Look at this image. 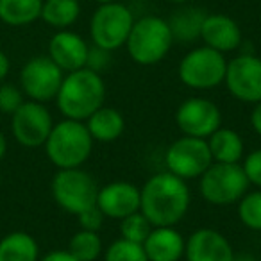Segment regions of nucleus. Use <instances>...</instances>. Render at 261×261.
<instances>
[{
  "label": "nucleus",
  "instance_id": "obj_15",
  "mask_svg": "<svg viewBox=\"0 0 261 261\" xmlns=\"http://www.w3.org/2000/svg\"><path fill=\"white\" fill-rule=\"evenodd\" d=\"M97 207L106 218L122 220L127 215L140 211V188L127 181H113L98 188Z\"/></svg>",
  "mask_w": 261,
  "mask_h": 261
},
{
  "label": "nucleus",
  "instance_id": "obj_26",
  "mask_svg": "<svg viewBox=\"0 0 261 261\" xmlns=\"http://www.w3.org/2000/svg\"><path fill=\"white\" fill-rule=\"evenodd\" d=\"M238 218L250 231H261V188L247 192L238 200Z\"/></svg>",
  "mask_w": 261,
  "mask_h": 261
},
{
  "label": "nucleus",
  "instance_id": "obj_16",
  "mask_svg": "<svg viewBox=\"0 0 261 261\" xmlns=\"http://www.w3.org/2000/svg\"><path fill=\"white\" fill-rule=\"evenodd\" d=\"M88 50L90 45L77 33L66 29L58 31L48 41V58L66 73L86 66Z\"/></svg>",
  "mask_w": 261,
  "mask_h": 261
},
{
  "label": "nucleus",
  "instance_id": "obj_24",
  "mask_svg": "<svg viewBox=\"0 0 261 261\" xmlns=\"http://www.w3.org/2000/svg\"><path fill=\"white\" fill-rule=\"evenodd\" d=\"M81 15V4L79 0H43L41 8V16L47 25L54 29H66L73 25Z\"/></svg>",
  "mask_w": 261,
  "mask_h": 261
},
{
  "label": "nucleus",
  "instance_id": "obj_22",
  "mask_svg": "<svg viewBox=\"0 0 261 261\" xmlns=\"http://www.w3.org/2000/svg\"><path fill=\"white\" fill-rule=\"evenodd\" d=\"M0 261H40L38 242L29 232H9L0 240Z\"/></svg>",
  "mask_w": 261,
  "mask_h": 261
},
{
  "label": "nucleus",
  "instance_id": "obj_6",
  "mask_svg": "<svg viewBox=\"0 0 261 261\" xmlns=\"http://www.w3.org/2000/svg\"><path fill=\"white\" fill-rule=\"evenodd\" d=\"M98 185L83 168H63L52 179V197L63 211L81 215L97 206Z\"/></svg>",
  "mask_w": 261,
  "mask_h": 261
},
{
  "label": "nucleus",
  "instance_id": "obj_2",
  "mask_svg": "<svg viewBox=\"0 0 261 261\" xmlns=\"http://www.w3.org/2000/svg\"><path fill=\"white\" fill-rule=\"evenodd\" d=\"M106 83L100 73L81 68L63 77L61 88L56 95V104L65 118L86 122L106 104Z\"/></svg>",
  "mask_w": 261,
  "mask_h": 261
},
{
  "label": "nucleus",
  "instance_id": "obj_5",
  "mask_svg": "<svg viewBox=\"0 0 261 261\" xmlns=\"http://www.w3.org/2000/svg\"><path fill=\"white\" fill-rule=\"evenodd\" d=\"M249 179L240 163H211L199 177L200 197L213 206H231L249 192Z\"/></svg>",
  "mask_w": 261,
  "mask_h": 261
},
{
  "label": "nucleus",
  "instance_id": "obj_40",
  "mask_svg": "<svg viewBox=\"0 0 261 261\" xmlns=\"http://www.w3.org/2000/svg\"><path fill=\"white\" fill-rule=\"evenodd\" d=\"M0 182H2V175H0Z\"/></svg>",
  "mask_w": 261,
  "mask_h": 261
},
{
  "label": "nucleus",
  "instance_id": "obj_1",
  "mask_svg": "<svg viewBox=\"0 0 261 261\" xmlns=\"http://www.w3.org/2000/svg\"><path fill=\"white\" fill-rule=\"evenodd\" d=\"M192 193L185 179L160 172L140 188V211L154 227H175L186 217Z\"/></svg>",
  "mask_w": 261,
  "mask_h": 261
},
{
  "label": "nucleus",
  "instance_id": "obj_28",
  "mask_svg": "<svg viewBox=\"0 0 261 261\" xmlns=\"http://www.w3.org/2000/svg\"><path fill=\"white\" fill-rule=\"evenodd\" d=\"M104 261H149L142 243L118 238L106 249Z\"/></svg>",
  "mask_w": 261,
  "mask_h": 261
},
{
  "label": "nucleus",
  "instance_id": "obj_12",
  "mask_svg": "<svg viewBox=\"0 0 261 261\" xmlns=\"http://www.w3.org/2000/svg\"><path fill=\"white\" fill-rule=\"evenodd\" d=\"M224 84L236 100L245 104L261 102V58L240 54L227 61Z\"/></svg>",
  "mask_w": 261,
  "mask_h": 261
},
{
  "label": "nucleus",
  "instance_id": "obj_19",
  "mask_svg": "<svg viewBox=\"0 0 261 261\" xmlns=\"http://www.w3.org/2000/svg\"><path fill=\"white\" fill-rule=\"evenodd\" d=\"M86 127L90 130L93 142L100 143H111L116 142L125 130V118L123 115L115 108L102 106L98 108L90 118L86 120Z\"/></svg>",
  "mask_w": 261,
  "mask_h": 261
},
{
  "label": "nucleus",
  "instance_id": "obj_23",
  "mask_svg": "<svg viewBox=\"0 0 261 261\" xmlns=\"http://www.w3.org/2000/svg\"><path fill=\"white\" fill-rule=\"evenodd\" d=\"M43 0H0V20L6 25L23 27L41 16Z\"/></svg>",
  "mask_w": 261,
  "mask_h": 261
},
{
  "label": "nucleus",
  "instance_id": "obj_37",
  "mask_svg": "<svg viewBox=\"0 0 261 261\" xmlns=\"http://www.w3.org/2000/svg\"><path fill=\"white\" fill-rule=\"evenodd\" d=\"M234 261H257V259L252 254H238V256H234Z\"/></svg>",
  "mask_w": 261,
  "mask_h": 261
},
{
  "label": "nucleus",
  "instance_id": "obj_3",
  "mask_svg": "<svg viewBox=\"0 0 261 261\" xmlns=\"http://www.w3.org/2000/svg\"><path fill=\"white\" fill-rule=\"evenodd\" d=\"M93 138L86 123L79 120H61L54 123L47 142V158L59 168H81L91 156Z\"/></svg>",
  "mask_w": 261,
  "mask_h": 261
},
{
  "label": "nucleus",
  "instance_id": "obj_35",
  "mask_svg": "<svg viewBox=\"0 0 261 261\" xmlns=\"http://www.w3.org/2000/svg\"><path fill=\"white\" fill-rule=\"evenodd\" d=\"M9 68H11V63H9V58L0 50V81H4L9 73Z\"/></svg>",
  "mask_w": 261,
  "mask_h": 261
},
{
  "label": "nucleus",
  "instance_id": "obj_25",
  "mask_svg": "<svg viewBox=\"0 0 261 261\" xmlns=\"http://www.w3.org/2000/svg\"><path fill=\"white\" fill-rule=\"evenodd\" d=\"M68 252L77 261H97L100 254L104 252L102 238L98 236V232L81 229L70 238Z\"/></svg>",
  "mask_w": 261,
  "mask_h": 261
},
{
  "label": "nucleus",
  "instance_id": "obj_14",
  "mask_svg": "<svg viewBox=\"0 0 261 261\" xmlns=\"http://www.w3.org/2000/svg\"><path fill=\"white\" fill-rule=\"evenodd\" d=\"M234 249L220 231L200 227L186 240V261H234Z\"/></svg>",
  "mask_w": 261,
  "mask_h": 261
},
{
  "label": "nucleus",
  "instance_id": "obj_21",
  "mask_svg": "<svg viewBox=\"0 0 261 261\" xmlns=\"http://www.w3.org/2000/svg\"><path fill=\"white\" fill-rule=\"evenodd\" d=\"M206 15L207 13L204 9L195 8V6H185V8L177 9L168 20L174 41L192 43V41L199 40Z\"/></svg>",
  "mask_w": 261,
  "mask_h": 261
},
{
  "label": "nucleus",
  "instance_id": "obj_36",
  "mask_svg": "<svg viewBox=\"0 0 261 261\" xmlns=\"http://www.w3.org/2000/svg\"><path fill=\"white\" fill-rule=\"evenodd\" d=\"M6 150H8V142H6V136L2 135V130H0V160L4 158Z\"/></svg>",
  "mask_w": 261,
  "mask_h": 261
},
{
  "label": "nucleus",
  "instance_id": "obj_7",
  "mask_svg": "<svg viewBox=\"0 0 261 261\" xmlns=\"http://www.w3.org/2000/svg\"><path fill=\"white\" fill-rule=\"evenodd\" d=\"M227 59L222 52L210 47H197L181 59L177 75L192 90H213L225 79Z\"/></svg>",
  "mask_w": 261,
  "mask_h": 261
},
{
  "label": "nucleus",
  "instance_id": "obj_20",
  "mask_svg": "<svg viewBox=\"0 0 261 261\" xmlns=\"http://www.w3.org/2000/svg\"><path fill=\"white\" fill-rule=\"evenodd\" d=\"M213 163H240L243 160V140L240 133L229 127H218L206 140Z\"/></svg>",
  "mask_w": 261,
  "mask_h": 261
},
{
  "label": "nucleus",
  "instance_id": "obj_32",
  "mask_svg": "<svg viewBox=\"0 0 261 261\" xmlns=\"http://www.w3.org/2000/svg\"><path fill=\"white\" fill-rule=\"evenodd\" d=\"M77 218H79L81 229H84V231H93V232L100 231L102 224H104V220H106L104 213H102V211L98 210L97 206H93V207H90V210L83 211L81 215H77Z\"/></svg>",
  "mask_w": 261,
  "mask_h": 261
},
{
  "label": "nucleus",
  "instance_id": "obj_13",
  "mask_svg": "<svg viewBox=\"0 0 261 261\" xmlns=\"http://www.w3.org/2000/svg\"><path fill=\"white\" fill-rule=\"evenodd\" d=\"M52 127H54L52 115L41 102H23L13 113V136L20 145L27 147V149H36V147L45 145Z\"/></svg>",
  "mask_w": 261,
  "mask_h": 261
},
{
  "label": "nucleus",
  "instance_id": "obj_38",
  "mask_svg": "<svg viewBox=\"0 0 261 261\" xmlns=\"http://www.w3.org/2000/svg\"><path fill=\"white\" fill-rule=\"evenodd\" d=\"M167 2H172V4H186L188 0H167Z\"/></svg>",
  "mask_w": 261,
  "mask_h": 261
},
{
  "label": "nucleus",
  "instance_id": "obj_8",
  "mask_svg": "<svg viewBox=\"0 0 261 261\" xmlns=\"http://www.w3.org/2000/svg\"><path fill=\"white\" fill-rule=\"evenodd\" d=\"M135 23V15L120 2L102 4L90 20V36L93 45L113 52L125 45Z\"/></svg>",
  "mask_w": 261,
  "mask_h": 261
},
{
  "label": "nucleus",
  "instance_id": "obj_30",
  "mask_svg": "<svg viewBox=\"0 0 261 261\" xmlns=\"http://www.w3.org/2000/svg\"><path fill=\"white\" fill-rule=\"evenodd\" d=\"M242 168L250 185L261 188V149H256L243 158Z\"/></svg>",
  "mask_w": 261,
  "mask_h": 261
},
{
  "label": "nucleus",
  "instance_id": "obj_31",
  "mask_svg": "<svg viewBox=\"0 0 261 261\" xmlns=\"http://www.w3.org/2000/svg\"><path fill=\"white\" fill-rule=\"evenodd\" d=\"M109 66H111V52L106 50V48L97 47V45H91L90 50H88L86 66L84 68H90L91 72L102 73Z\"/></svg>",
  "mask_w": 261,
  "mask_h": 261
},
{
  "label": "nucleus",
  "instance_id": "obj_18",
  "mask_svg": "<svg viewBox=\"0 0 261 261\" xmlns=\"http://www.w3.org/2000/svg\"><path fill=\"white\" fill-rule=\"evenodd\" d=\"M142 245L149 261H179L185 256L186 240L175 227H152Z\"/></svg>",
  "mask_w": 261,
  "mask_h": 261
},
{
  "label": "nucleus",
  "instance_id": "obj_33",
  "mask_svg": "<svg viewBox=\"0 0 261 261\" xmlns=\"http://www.w3.org/2000/svg\"><path fill=\"white\" fill-rule=\"evenodd\" d=\"M40 261H77L68 250H52L47 256H43Z\"/></svg>",
  "mask_w": 261,
  "mask_h": 261
},
{
  "label": "nucleus",
  "instance_id": "obj_27",
  "mask_svg": "<svg viewBox=\"0 0 261 261\" xmlns=\"http://www.w3.org/2000/svg\"><path fill=\"white\" fill-rule=\"evenodd\" d=\"M154 225L147 220V217L142 211H136V213L127 215L125 218L120 220V234L123 240H129V242L135 243H143L149 236V232L152 231Z\"/></svg>",
  "mask_w": 261,
  "mask_h": 261
},
{
  "label": "nucleus",
  "instance_id": "obj_34",
  "mask_svg": "<svg viewBox=\"0 0 261 261\" xmlns=\"http://www.w3.org/2000/svg\"><path fill=\"white\" fill-rule=\"evenodd\" d=\"M250 125H252L254 133L257 136H261V102L254 104V109L250 113Z\"/></svg>",
  "mask_w": 261,
  "mask_h": 261
},
{
  "label": "nucleus",
  "instance_id": "obj_11",
  "mask_svg": "<svg viewBox=\"0 0 261 261\" xmlns=\"http://www.w3.org/2000/svg\"><path fill=\"white\" fill-rule=\"evenodd\" d=\"M63 73L65 72L48 56H36L23 65L20 72V86L31 100L45 104L56 98L65 77Z\"/></svg>",
  "mask_w": 261,
  "mask_h": 261
},
{
  "label": "nucleus",
  "instance_id": "obj_17",
  "mask_svg": "<svg viewBox=\"0 0 261 261\" xmlns=\"http://www.w3.org/2000/svg\"><path fill=\"white\" fill-rule=\"evenodd\" d=\"M200 40L204 45L215 50L227 54L236 48H240L243 41L242 29L240 25L227 15H206L202 23V31H200Z\"/></svg>",
  "mask_w": 261,
  "mask_h": 261
},
{
  "label": "nucleus",
  "instance_id": "obj_10",
  "mask_svg": "<svg viewBox=\"0 0 261 261\" xmlns=\"http://www.w3.org/2000/svg\"><path fill=\"white\" fill-rule=\"evenodd\" d=\"M175 125L185 136L207 140L222 127V111L210 98L190 97L175 109Z\"/></svg>",
  "mask_w": 261,
  "mask_h": 261
},
{
  "label": "nucleus",
  "instance_id": "obj_4",
  "mask_svg": "<svg viewBox=\"0 0 261 261\" xmlns=\"http://www.w3.org/2000/svg\"><path fill=\"white\" fill-rule=\"evenodd\" d=\"M174 45L170 25L160 16H142L135 20L125 41L127 54L136 65L152 66L161 63Z\"/></svg>",
  "mask_w": 261,
  "mask_h": 261
},
{
  "label": "nucleus",
  "instance_id": "obj_29",
  "mask_svg": "<svg viewBox=\"0 0 261 261\" xmlns=\"http://www.w3.org/2000/svg\"><path fill=\"white\" fill-rule=\"evenodd\" d=\"M23 93L20 88L13 84H2L0 86V111L13 115L20 106L23 104Z\"/></svg>",
  "mask_w": 261,
  "mask_h": 261
},
{
  "label": "nucleus",
  "instance_id": "obj_39",
  "mask_svg": "<svg viewBox=\"0 0 261 261\" xmlns=\"http://www.w3.org/2000/svg\"><path fill=\"white\" fill-rule=\"evenodd\" d=\"M95 2H98V4H111V2H116V0H95Z\"/></svg>",
  "mask_w": 261,
  "mask_h": 261
},
{
  "label": "nucleus",
  "instance_id": "obj_9",
  "mask_svg": "<svg viewBox=\"0 0 261 261\" xmlns=\"http://www.w3.org/2000/svg\"><path fill=\"white\" fill-rule=\"evenodd\" d=\"M213 163L207 142L202 138L185 136L174 140L165 150V165L167 172L177 177L190 181L199 179Z\"/></svg>",
  "mask_w": 261,
  "mask_h": 261
}]
</instances>
